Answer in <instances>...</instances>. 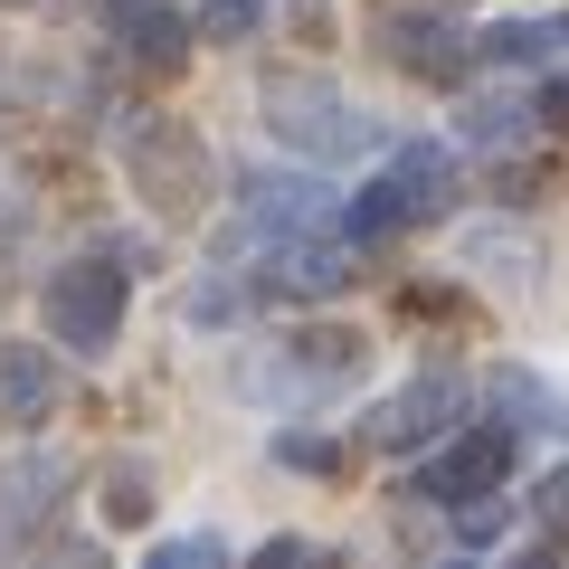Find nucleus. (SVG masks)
I'll use <instances>...</instances> for the list:
<instances>
[{
  "instance_id": "f257e3e1",
  "label": "nucleus",
  "mask_w": 569,
  "mask_h": 569,
  "mask_svg": "<svg viewBox=\"0 0 569 569\" xmlns=\"http://www.w3.org/2000/svg\"><path fill=\"white\" fill-rule=\"evenodd\" d=\"M257 104H266V123H276V142H295L305 162H361L370 142H380V123H370L342 86L305 77V67H276V77L257 86Z\"/></svg>"
},
{
  "instance_id": "f03ea898",
  "label": "nucleus",
  "mask_w": 569,
  "mask_h": 569,
  "mask_svg": "<svg viewBox=\"0 0 569 569\" xmlns=\"http://www.w3.org/2000/svg\"><path fill=\"white\" fill-rule=\"evenodd\" d=\"M447 190H456V152H447V142H399L389 171L351 200V238H361V247H370V238H399V228L437 219Z\"/></svg>"
},
{
  "instance_id": "7ed1b4c3",
  "label": "nucleus",
  "mask_w": 569,
  "mask_h": 569,
  "mask_svg": "<svg viewBox=\"0 0 569 569\" xmlns=\"http://www.w3.org/2000/svg\"><path fill=\"white\" fill-rule=\"evenodd\" d=\"M123 305H133V276L123 266H104V257H77V266H58L48 276V342H67V351H114V332H123Z\"/></svg>"
},
{
  "instance_id": "20e7f679",
  "label": "nucleus",
  "mask_w": 569,
  "mask_h": 569,
  "mask_svg": "<svg viewBox=\"0 0 569 569\" xmlns=\"http://www.w3.org/2000/svg\"><path fill=\"white\" fill-rule=\"evenodd\" d=\"M503 475H512V427H466L447 456H427L418 466V503H447V512H466V503H485V493H503Z\"/></svg>"
},
{
  "instance_id": "39448f33",
  "label": "nucleus",
  "mask_w": 569,
  "mask_h": 569,
  "mask_svg": "<svg viewBox=\"0 0 569 569\" xmlns=\"http://www.w3.org/2000/svg\"><path fill=\"white\" fill-rule=\"evenodd\" d=\"M466 408V389L447 380V370H418L408 389H389L380 408H370V447H389V456H408V447H427V437H447V418Z\"/></svg>"
},
{
  "instance_id": "423d86ee",
  "label": "nucleus",
  "mask_w": 569,
  "mask_h": 569,
  "mask_svg": "<svg viewBox=\"0 0 569 569\" xmlns=\"http://www.w3.org/2000/svg\"><path fill=\"white\" fill-rule=\"evenodd\" d=\"M380 39H389V67H408V77H427V86H456L475 67V29H456L447 10H399Z\"/></svg>"
},
{
  "instance_id": "0eeeda50",
  "label": "nucleus",
  "mask_w": 569,
  "mask_h": 569,
  "mask_svg": "<svg viewBox=\"0 0 569 569\" xmlns=\"http://www.w3.org/2000/svg\"><path fill=\"white\" fill-rule=\"evenodd\" d=\"M104 39H123V58H133L142 77H171L200 29H190L181 10H162V0H104Z\"/></svg>"
},
{
  "instance_id": "6e6552de",
  "label": "nucleus",
  "mask_w": 569,
  "mask_h": 569,
  "mask_svg": "<svg viewBox=\"0 0 569 569\" xmlns=\"http://www.w3.org/2000/svg\"><path fill=\"white\" fill-rule=\"evenodd\" d=\"M67 475H77V466H67V456H48V447H29V456H10V466H0V550L29 541V531L58 512Z\"/></svg>"
},
{
  "instance_id": "1a4fd4ad",
  "label": "nucleus",
  "mask_w": 569,
  "mask_h": 569,
  "mask_svg": "<svg viewBox=\"0 0 569 569\" xmlns=\"http://www.w3.org/2000/svg\"><path fill=\"white\" fill-rule=\"evenodd\" d=\"M323 209H332L323 181H305V171H247L238 181V219L257 228V238H305Z\"/></svg>"
},
{
  "instance_id": "9d476101",
  "label": "nucleus",
  "mask_w": 569,
  "mask_h": 569,
  "mask_svg": "<svg viewBox=\"0 0 569 569\" xmlns=\"http://www.w3.org/2000/svg\"><path fill=\"white\" fill-rule=\"evenodd\" d=\"M133 171H142V190H152V209H171V219H181V209L200 200L209 152H200V133H181V123H152V133L133 142Z\"/></svg>"
},
{
  "instance_id": "9b49d317",
  "label": "nucleus",
  "mask_w": 569,
  "mask_h": 569,
  "mask_svg": "<svg viewBox=\"0 0 569 569\" xmlns=\"http://www.w3.org/2000/svg\"><path fill=\"white\" fill-rule=\"evenodd\" d=\"M58 408V361L48 342H0V427H39Z\"/></svg>"
},
{
  "instance_id": "f8f14e48",
  "label": "nucleus",
  "mask_w": 569,
  "mask_h": 569,
  "mask_svg": "<svg viewBox=\"0 0 569 569\" xmlns=\"http://www.w3.org/2000/svg\"><path fill=\"white\" fill-rule=\"evenodd\" d=\"M284 361H295V389H351L370 370V342L351 323H323V332H295Z\"/></svg>"
},
{
  "instance_id": "ddd939ff",
  "label": "nucleus",
  "mask_w": 569,
  "mask_h": 569,
  "mask_svg": "<svg viewBox=\"0 0 569 569\" xmlns=\"http://www.w3.org/2000/svg\"><path fill=\"white\" fill-rule=\"evenodd\" d=\"M569 48V10H550V20H493V29H475V58H493V67H550Z\"/></svg>"
},
{
  "instance_id": "4468645a",
  "label": "nucleus",
  "mask_w": 569,
  "mask_h": 569,
  "mask_svg": "<svg viewBox=\"0 0 569 569\" xmlns=\"http://www.w3.org/2000/svg\"><path fill=\"white\" fill-rule=\"evenodd\" d=\"M361 276V266H351V247H305V238H284V266L266 284H276V295H342V284Z\"/></svg>"
},
{
  "instance_id": "2eb2a0df",
  "label": "nucleus",
  "mask_w": 569,
  "mask_h": 569,
  "mask_svg": "<svg viewBox=\"0 0 569 569\" xmlns=\"http://www.w3.org/2000/svg\"><path fill=\"white\" fill-rule=\"evenodd\" d=\"M522 104H512V96H475L466 104V142H512V133H522Z\"/></svg>"
},
{
  "instance_id": "dca6fc26",
  "label": "nucleus",
  "mask_w": 569,
  "mask_h": 569,
  "mask_svg": "<svg viewBox=\"0 0 569 569\" xmlns=\"http://www.w3.org/2000/svg\"><path fill=\"white\" fill-rule=\"evenodd\" d=\"M276 466H295V475H332V466H342V447H332V437H313V427H284V437H276Z\"/></svg>"
},
{
  "instance_id": "f3484780",
  "label": "nucleus",
  "mask_w": 569,
  "mask_h": 569,
  "mask_svg": "<svg viewBox=\"0 0 569 569\" xmlns=\"http://www.w3.org/2000/svg\"><path fill=\"white\" fill-rule=\"evenodd\" d=\"M257 20H266V0H209V10H200L190 29H200V39H247Z\"/></svg>"
},
{
  "instance_id": "a211bd4d",
  "label": "nucleus",
  "mask_w": 569,
  "mask_h": 569,
  "mask_svg": "<svg viewBox=\"0 0 569 569\" xmlns=\"http://www.w3.org/2000/svg\"><path fill=\"white\" fill-rule=\"evenodd\" d=\"M200 560H219V541H209V531H181V541L152 550V569H200Z\"/></svg>"
},
{
  "instance_id": "6ab92c4d",
  "label": "nucleus",
  "mask_w": 569,
  "mask_h": 569,
  "mask_svg": "<svg viewBox=\"0 0 569 569\" xmlns=\"http://www.w3.org/2000/svg\"><path fill=\"white\" fill-rule=\"evenodd\" d=\"M142 503H152V493H142V466H114V493H104V512H114V522H142Z\"/></svg>"
},
{
  "instance_id": "aec40b11",
  "label": "nucleus",
  "mask_w": 569,
  "mask_h": 569,
  "mask_svg": "<svg viewBox=\"0 0 569 569\" xmlns=\"http://www.w3.org/2000/svg\"><path fill=\"white\" fill-rule=\"evenodd\" d=\"M456 531H466L475 550H485V541H503V503H493V493H485V503H466V522H456Z\"/></svg>"
},
{
  "instance_id": "412c9836",
  "label": "nucleus",
  "mask_w": 569,
  "mask_h": 569,
  "mask_svg": "<svg viewBox=\"0 0 569 569\" xmlns=\"http://www.w3.org/2000/svg\"><path fill=\"white\" fill-rule=\"evenodd\" d=\"M531 114H541V123H560V133H569V67H560V77H541V96H531Z\"/></svg>"
},
{
  "instance_id": "4be33fe9",
  "label": "nucleus",
  "mask_w": 569,
  "mask_h": 569,
  "mask_svg": "<svg viewBox=\"0 0 569 569\" xmlns=\"http://www.w3.org/2000/svg\"><path fill=\"white\" fill-rule=\"evenodd\" d=\"M29 10H67V0H29Z\"/></svg>"
}]
</instances>
